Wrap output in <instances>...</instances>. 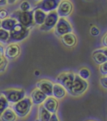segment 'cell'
<instances>
[{"instance_id": "cell-1", "label": "cell", "mask_w": 107, "mask_h": 121, "mask_svg": "<svg viewBox=\"0 0 107 121\" xmlns=\"http://www.w3.org/2000/svg\"><path fill=\"white\" fill-rule=\"evenodd\" d=\"M10 18H14L18 23L27 29H30L34 26V17H33V9L28 12H22L20 10H17L13 12L10 15Z\"/></svg>"}, {"instance_id": "cell-2", "label": "cell", "mask_w": 107, "mask_h": 121, "mask_svg": "<svg viewBox=\"0 0 107 121\" xmlns=\"http://www.w3.org/2000/svg\"><path fill=\"white\" fill-rule=\"evenodd\" d=\"M29 33H30V29H27L19 23H17L14 28L9 31V39L8 43H18V42L23 41L29 36Z\"/></svg>"}, {"instance_id": "cell-3", "label": "cell", "mask_w": 107, "mask_h": 121, "mask_svg": "<svg viewBox=\"0 0 107 121\" xmlns=\"http://www.w3.org/2000/svg\"><path fill=\"white\" fill-rule=\"evenodd\" d=\"M32 105L33 104H32V102H31L30 98L25 97L23 99L17 102L16 104H14L13 105L12 109L15 113L17 117L24 118L29 114V112L31 110V108H32Z\"/></svg>"}, {"instance_id": "cell-4", "label": "cell", "mask_w": 107, "mask_h": 121, "mask_svg": "<svg viewBox=\"0 0 107 121\" xmlns=\"http://www.w3.org/2000/svg\"><path fill=\"white\" fill-rule=\"evenodd\" d=\"M88 87H89V84H88L87 81L80 78L78 74H75L74 82L68 93H70V95H74V96H79V95H83L87 90Z\"/></svg>"}, {"instance_id": "cell-5", "label": "cell", "mask_w": 107, "mask_h": 121, "mask_svg": "<svg viewBox=\"0 0 107 121\" xmlns=\"http://www.w3.org/2000/svg\"><path fill=\"white\" fill-rule=\"evenodd\" d=\"M2 95H4V98L7 99V101L9 104H14L17 102L20 101L25 98L26 93L23 89H4L1 92Z\"/></svg>"}, {"instance_id": "cell-6", "label": "cell", "mask_w": 107, "mask_h": 121, "mask_svg": "<svg viewBox=\"0 0 107 121\" xmlns=\"http://www.w3.org/2000/svg\"><path fill=\"white\" fill-rule=\"evenodd\" d=\"M73 33V27L66 18H59L54 27V34L60 38L64 34Z\"/></svg>"}, {"instance_id": "cell-7", "label": "cell", "mask_w": 107, "mask_h": 121, "mask_svg": "<svg viewBox=\"0 0 107 121\" xmlns=\"http://www.w3.org/2000/svg\"><path fill=\"white\" fill-rule=\"evenodd\" d=\"M75 73L71 71L62 72L56 78V83L63 86L66 89V91L68 92L70 90V87L72 86L74 79H75Z\"/></svg>"}, {"instance_id": "cell-8", "label": "cell", "mask_w": 107, "mask_h": 121, "mask_svg": "<svg viewBox=\"0 0 107 121\" xmlns=\"http://www.w3.org/2000/svg\"><path fill=\"white\" fill-rule=\"evenodd\" d=\"M59 18L58 16L56 10L48 13L44 23L41 26H39V30L43 31V32H49V31L52 30L53 29H54Z\"/></svg>"}, {"instance_id": "cell-9", "label": "cell", "mask_w": 107, "mask_h": 121, "mask_svg": "<svg viewBox=\"0 0 107 121\" xmlns=\"http://www.w3.org/2000/svg\"><path fill=\"white\" fill-rule=\"evenodd\" d=\"M73 9L74 6L70 0H61L56 12L59 18H67L72 13Z\"/></svg>"}, {"instance_id": "cell-10", "label": "cell", "mask_w": 107, "mask_h": 121, "mask_svg": "<svg viewBox=\"0 0 107 121\" xmlns=\"http://www.w3.org/2000/svg\"><path fill=\"white\" fill-rule=\"evenodd\" d=\"M61 0H41L35 5V9H39L46 13L55 11Z\"/></svg>"}, {"instance_id": "cell-11", "label": "cell", "mask_w": 107, "mask_h": 121, "mask_svg": "<svg viewBox=\"0 0 107 121\" xmlns=\"http://www.w3.org/2000/svg\"><path fill=\"white\" fill-rule=\"evenodd\" d=\"M20 52H21V49L18 43H9L4 48V57L6 58L7 60H13L19 56Z\"/></svg>"}, {"instance_id": "cell-12", "label": "cell", "mask_w": 107, "mask_h": 121, "mask_svg": "<svg viewBox=\"0 0 107 121\" xmlns=\"http://www.w3.org/2000/svg\"><path fill=\"white\" fill-rule=\"evenodd\" d=\"M53 85L54 84L47 79H42L36 84V88L38 89L44 93L47 97H51L52 96V91H53Z\"/></svg>"}, {"instance_id": "cell-13", "label": "cell", "mask_w": 107, "mask_h": 121, "mask_svg": "<svg viewBox=\"0 0 107 121\" xmlns=\"http://www.w3.org/2000/svg\"><path fill=\"white\" fill-rule=\"evenodd\" d=\"M43 107L51 114H56L58 109H59V102L56 99L52 96L47 97V99L43 103Z\"/></svg>"}, {"instance_id": "cell-14", "label": "cell", "mask_w": 107, "mask_h": 121, "mask_svg": "<svg viewBox=\"0 0 107 121\" xmlns=\"http://www.w3.org/2000/svg\"><path fill=\"white\" fill-rule=\"evenodd\" d=\"M47 99V96L42 93L41 91L38 89L37 88L33 89L30 95V99L32 102V104L34 105H41Z\"/></svg>"}, {"instance_id": "cell-15", "label": "cell", "mask_w": 107, "mask_h": 121, "mask_svg": "<svg viewBox=\"0 0 107 121\" xmlns=\"http://www.w3.org/2000/svg\"><path fill=\"white\" fill-rule=\"evenodd\" d=\"M60 40L63 44L68 48H73L77 43V37L74 33H70L61 36Z\"/></svg>"}, {"instance_id": "cell-16", "label": "cell", "mask_w": 107, "mask_h": 121, "mask_svg": "<svg viewBox=\"0 0 107 121\" xmlns=\"http://www.w3.org/2000/svg\"><path fill=\"white\" fill-rule=\"evenodd\" d=\"M47 13L44 11H42L39 9H35L34 8L33 9V17H34V25H38V26H41L45 22V18H46Z\"/></svg>"}, {"instance_id": "cell-17", "label": "cell", "mask_w": 107, "mask_h": 121, "mask_svg": "<svg viewBox=\"0 0 107 121\" xmlns=\"http://www.w3.org/2000/svg\"><path fill=\"white\" fill-rule=\"evenodd\" d=\"M67 91L63 86L59 84H54L53 91H52V97H54L56 99H62L66 96Z\"/></svg>"}, {"instance_id": "cell-18", "label": "cell", "mask_w": 107, "mask_h": 121, "mask_svg": "<svg viewBox=\"0 0 107 121\" xmlns=\"http://www.w3.org/2000/svg\"><path fill=\"white\" fill-rule=\"evenodd\" d=\"M18 23V22L13 18H7L5 19L1 20V29H4L6 31H11L13 28H14L15 25Z\"/></svg>"}, {"instance_id": "cell-19", "label": "cell", "mask_w": 107, "mask_h": 121, "mask_svg": "<svg viewBox=\"0 0 107 121\" xmlns=\"http://www.w3.org/2000/svg\"><path fill=\"white\" fill-rule=\"evenodd\" d=\"M1 121H16L17 115L11 108L7 109L0 116Z\"/></svg>"}, {"instance_id": "cell-20", "label": "cell", "mask_w": 107, "mask_h": 121, "mask_svg": "<svg viewBox=\"0 0 107 121\" xmlns=\"http://www.w3.org/2000/svg\"><path fill=\"white\" fill-rule=\"evenodd\" d=\"M92 58H93V60L95 61V64H99V65L107 62V58L105 57V55L100 49H96L93 52Z\"/></svg>"}, {"instance_id": "cell-21", "label": "cell", "mask_w": 107, "mask_h": 121, "mask_svg": "<svg viewBox=\"0 0 107 121\" xmlns=\"http://www.w3.org/2000/svg\"><path fill=\"white\" fill-rule=\"evenodd\" d=\"M51 117V114L46 110L43 107V105H40L39 107V114H38V121H49Z\"/></svg>"}, {"instance_id": "cell-22", "label": "cell", "mask_w": 107, "mask_h": 121, "mask_svg": "<svg viewBox=\"0 0 107 121\" xmlns=\"http://www.w3.org/2000/svg\"><path fill=\"white\" fill-rule=\"evenodd\" d=\"M8 66V60L4 57V48L0 43V73H3L6 70Z\"/></svg>"}, {"instance_id": "cell-23", "label": "cell", "mask_w": 107, "mask_h": 121, "mask_svg": "<svg viewBox=\"0 0 107 121\" xmlns=\"http://www.w3.org/2000/svg\"><path fill=\"white\" fill-rule=\"evenodd\" d=\"M78 76L82 79L87 81V79H89V77H90V71L88 68H85V67L81 68L78 72Z\"/></svg>"}, {"instance_id": "cell-24", "label": "cell", "mask_w": 107, "mask_h": 121, "mask_svg": "<svg viewBox=\"0 0 107 121\" xmlns=\"http://www.w3.org/2000/svg\"><path fill=\"white\" fill-rule=\"evenodd\" d=\"M9 108V103L4 98V95H1V96H0V116Z\"/></svg>"}, {"instance_id": "cell-25", "label": "cell", "mask_w": 107, "mask_h": 121, "mask_svg": "<svg viewBox=\"0 0 107 121\" xmlns=\"http://www.w3.org/2000/svg\"><path fill=\"white\" fill-rule=\"evenodd\" d=\"M9 39V32L3 29H0V42L3 43H8Z\"/></svg>"}, {"instance_id": "cell-26", "label": "cell", "mask_w": 107, "mask_h": 121, "mask_svg": "<svg viewBox=\"0 0 107 121\" xmlns=\"http://www.w3.org/2000/svg\"><path fill=\"white\" fill-rule=\"evenodd\" d=\"M19 10L22 12H28V11L32 10L31 9V4L29 3V1L24 0L19 4Z\"/></svg>"}, {"instance_id": "cell-27", "label": "cell", "mask_w": 107, "mask_h": 121, "mask_svg": "<svg viewBox=\"0 0 107 121\" xmlns=\"http://www.w3.org/2000/svg\"><path fill=\"white\" fill-rule=\"evenodd\" d=\"M89 33H90V34L93 37H97V36L100 35V31L98 27L95 26V25H93V26H91L90 29H89Z\"/></svg>"}, {"instance_id": "cell-28", "label": "cell", "mask_w": 107, "mask_h": 121, "mask_svg": "<svg viewBox=\"0 0 107 121\" xmlns=\"http://www.w3.org/2000/svg\"><path fill=\"white\" fill-rule=\"evenodd\" d=\"M99 70H100V73L102 76H107V62L100 64Z\"/></svg>"}, {"instance_id": "cell-29", "label": "cell", "mask_w": 107, "mask_h": 121, "mask_svg": "<svg viewBox=\"0 0 107 121\" xmlns=\"http://www.w3.org/2000/svg\"><path fill=\"white\" fill-rule=\"evenodd\" d=\"M9 18V13L5 9H0V20Z\"/></svg>"}, {"instance_id": "cell-30", "label": "cell", "mask_w": 107, "mask_h": 121, "mask_svg": "<svg viewBox=\"0 0 107 121\" xmlns=\"http://www.w3.org/2000/svg\"><path fill=\"white\" fill-rule=\"evenodd\" d=\"M100 82L102 87L107 89V76H102L100 79Z\"/></svg>"}, {"instance_id": "cell-31", "label": "cell", "mask_w": 107, "mask_h": 121, "mask_svg": "<svg viewBox=\"0 0 107 121\" xmlns=\"http://www.w3.org/2000/svg\"><path fill=\"white\" fill-rule=\"evenodd\" d=\"M101 43L104 47H107V33L103 36V38H102Z\"/></svg>"}, {"instance_id": "cell-32", "label": "cell", "mask_w": 107, "mask_h": 121, "mask_svg": "<svg viewBox=\"0 0 107 121\" xmlns=\"http://www.w3.org/2000/svg\"><path fill=\"white\" fill-rule=\"evenodd\" d=\"M49 121H59L57 114H51V117H50V119H49Z\"/></svg>"}, {"instance_id": "cell-33", "label": "cell", "mask_w": 107, "mask_h": 121, "mask_svg": "<svg viewBox=\"0 0 107 121\" xmlns=\"http://www.w3.org/2000/svg\"><path fill=\"white\" fill-rule=\"evenodd\" d=\"M99 49L100 50V51L102 52V53H104L105 55V57L107 58V47H104V48H99Z\"/></svg>"}, {"instance_id": "cell-34", "label": "cell", "mask_w": 107, "mask_h": 121, "mask_svg": "<svg viewBox=\"0 0 107 121\" xmlns=\"http://www.w3.org/2000/svg\"><path fill=\"white\" fill-rule=\"evenodd\" d=\"M7 4V0H0V7H4Z\"/></svg>"}, {"instance_id": "cell-35", "label": "cell", "mask_w": 107, "mask_h": 121, "mask_svg": "<svg viewBox=\"0 0 107 121\" xmlns=\"http://www.w3.org/2000/svg\"><path fill=\"white\" fill-rule=\"evenodd\" d=\"M18 0H7V4H13L14 3H16Z\"/></svg>"}, {"instance_id": "cell-36", "label": "cell", "mask_w": 107, "mask_h": 121, "mask_svg": "<svg viewBox=\"0 0 107 121\" xmlns=\"http://www.w3.org/2000/svg\"><path fill=\"white\" fill-rule=\"evenodd\" d=\"M34 1H37V2H39V1H41V0H34Z\"/></svg>"}, {"instance_id": "cell-37", "label": "cell", "mask_w": 107, "mask_h": 121, "mask_svg": "<svg viewBox=\"0 0 107 121\" xmlns=\"http://www.w3.org/2000/svg\"><path fill=\"white\" fill-rule=\"evenodd\" d=\"M0 29H1V20H0Z\"/></svg>"}, {"instance_id": "cell-38", "label": "cell", "mask_w": 107, "mask_h": 121, "mask_svg": "<svg viewBox=\"0 0 107 121\" xmlns=\"http://www.w3.org/2000/svg\"><path fill=\"white\" fill-rule=\"evenodd\" d=\"M1 95H2V94H1V93H0V96H1Z\"/></svg>"}, {"instance_id": "cell-39", "label": "cell", "mask_w": 107, "mask_h": 121, "mask_svg": "<svg viewBox=\"0 0 107 121\" xmlns=\"http://www.w3.org/2000/svg\"><path fill=\"white\" fill-rule=\"evenodd\" d=\"M89 121H93V120H89Z\"/></svg>"}, {"instance_id": "cell-40", "label": "cell", "mask_w": 107, "mask_h": 121, "mask_svg": "<svg viewBox=\"0 0 107 121\" xmlns=\"http://www.w3.org/2000/svg\"><path fill=\"white\" fill-rule=\"evenodd\" d=\"M37 121H38V120H37Z\"/></svg>"}]
</instances>
